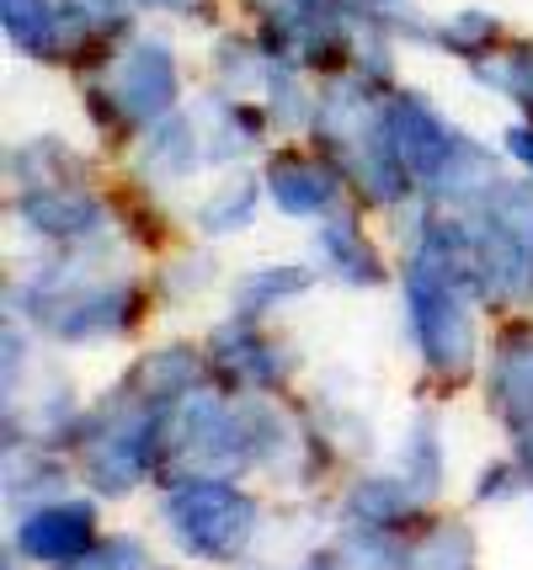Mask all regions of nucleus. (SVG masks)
<instances>
[{
	"mask_svg": "<svg viewBox=\"0 0 533 570\" xmlns=\"http://www.w3.org/2000/svg\"><path fill=\"white\" fill-rule=\"evenodd\" d=\"M512 438V459H517V470H523V480H529V491H533V416L517 432H507Z\"/></svg>",
	"mask_w": 533,
	"mask_h": 570,
	"instance_id": "nucleus-21",
	"label": "nucleus"
},
{
	"mask_svg": "<svg viewBox=\"0 0 533 570\" xmlns=\"http://www.w3.org/2000/svg\"><path fill=\"white\" fill-rule=\"evenodd\" d=\"M204 384H208L204 347H193V342H166V347L134 357L128 373L112 384V390H118L128 405H139V411H171L177 400L198 395Z\"/></svg>",
	"mask_w": 533,
	"mask_h": 570,
	"instance_id": "nucleus-6",
	"label": "nucleus"
},
{
	"mask_svg": "<svg viewBox=\"0 0 533 570\" xmlns=\"http://www.w3.org/2000/svg\"><path fill=\"white\" fill-rule=\"evenodd\" d=\"M204 357L208 390L219 395H288V379L299 368V352L288 342H273L267 331H256V321H235V315L214 325Z\"/></svg>",
	"mask_w": 533,
	"mask_h": 570,
	"instance_id": "nucleus-5",
	"label": "nucleus"
},
{
	"mask_svg": "<svg viewBox=\"0 0 533 570\" xmlns=\"http://www.w3.org/2000/svg\"><path fill=\"white\" fill-rule=\"evenodd\" d=\"M251 203H256V193L246 181H240V187H225V193L204 208V229H214V235H219V229H246V224H251Z\"/></svg>",
	"mask_w": 533,
	"mask_h": 570,
	"instance_id": "nucleus-19",
	"label": "nucleus"
},
{
	"mask_svg": "<svg viewBox=\"0 0 533 570\" xmlns=\"http://www.w3.org/2000/svg\"><path fill=\"white\" fill-rule=\"evenodd\" d=\"M470 288L464 277L448 273L443 262H432L422 250H411L406 262V321L411 342L422 357V373L443 395H454L458 384H470V373L481 363V331L470 315Z\"/></svg>",
	"mask_w": 533,
	"mask_h": 570,
	"instance_id": "nucleus-1",
	"label": "nucleus"
},
{
	"mask_svg": "<svg viewBox=\"0 0 533 570\" xmlns=\"http://www.w3.org/2000/svg\"><path fill=\"white\" fill-rule=\"evenodd\" d=\"M22 214L43 235H59V240H86V235H97L102 229V208L91 198H80V193H43V198H27L22 203Z\"/></svg>",
	"mask_w": 533,
	"mask_h": 570,
	"instance_id": "nucleus-14",
	"label": "nucleus"
},
{
	"mask_svg": "<svg viewBox=\"0 0 533 570\" xmlns=\"http://www.w3.org/2000/svg\"><path fill=\"white\" fill-rule=\"evenodd\" d=\"M145 309H150V298L128 277H118V283H76L65 273H49L27 288V315L38 321V331H49L65 347H91V342L128 336L145 321Z\"/></svg>",
	"mask_w": 533,
	"mask_h": 570,
	"instance_id": "nucleus-3",
	"label": "nucleus"
},
{
	"mask_svg": "<svg viewBox=\"0 0 533 570\" xmlns=\"http://www.w3.org/2000/svg\"><path fill=\"white\" fill-rule=\"evenodd\" d=\"M401 474L416 497L437 501L443 480H448V453H443V422L437 411H416V422L406 426V443H401Z\"/></svg>",
	"mask_w": 533,
	"mask_h": 570,
	"instance_id": "nucleus-12",
	"label": "nucleus"
},
{
	"mask_svg": "<svg viewBox=\"0 0 533 570\" xmlns=\"http://www.w3.org/2000/svg\"><path fill=\"white\" fill-rule=\"evenodd\" d=\"M76 570H155L150 549L145 539H134V533H102V544L91 549Z\"/></svg>",
	"mask_w": 533,
	"mask_h": 570,
	"instance_id": "nucleus-17",
	"label": "nucleus"
},
{
	"mask_svg": "<svg viewBox=\"0 0 533 570\" xmlns=\"http://www.w3.org/2000/svg\"><path fill=\"white\" fill-rule=\"evenodd\" d=\"M97 544H102V497H53L22 507L6 533V549L38 570H76Z\"/></svg>",
	"mask_w": 533,
	"mask_h": 570,
	"instance_id": "nucleus-4",
	"label": "nucleus"
},
{
	"mask_svg": "<svg viewBox=\"0 0 533 570\" xmlns=\"http://www.w3.org/2000/svg\"><path fill=\"white\" fill-rule=\"evenodd\" d=\"M529 491V480H523V470H517V459H491V464H481V474H475V501H512Z\"/></svg>",
	"mask_w": 533,
	"mask_h": 570,
	"instance_id": "nucleus-18",
	"label": "nucleus"
},
{
	"mask_svg": "<svg viewBox=\"0 0 533 570\" xmlns=\"http://www.w3.org/2000/svg\"><path fill=\"white\" fill-rule=\"evenodd\" d=\"M320 256H326V267L342 283H379L384 277L379 256H374V246L363 240V229L353 219H330L320 229Z\"/></svg>",
	"mask_w": 533,
	"mask_h": 570,
	"instance_id": "nucleus-15",
	"label": "nucleus"
},
{
	"mask_svg": "<svg viewBox=\"0 0 533 570\" xmlns=\"http://www.w3.org/2000/svg\"><path fill=\"white\" fill-rule=\"evenodd\" d=\"M171 97H177V65H171V53L160 49V43L134 49V59L118 75V101L145 124V118H160L171 107Z\"/></svg>",
	"mask_w": 533,
	"mask_h": 570,
	"instance_id": "nucleus-10",
	"label": "nucleus"
},
{
	"mask_svg": "<svg viewBox=\"0 0 533 570\" xmlns=\"http://www.w3.org/2000/svg\"><path fill=\"white\" fill-rule=\"evenodd\" d=\"M485 411L507 432L533 416V321H512L496 331L485 368Z\"/></svg>",
	"mask_w": 533,
	"mask_h": 570,
	"instance_id": "nucleus-7",
	"label": "nucleus"
},
{
	"mask_svg": "<svg viewBox=\"0 0 533 570\" xmlns=\"http://www.w3.org/2000/svg\"><path fill=\"white\" fill-rule=\"evenodd\" d=\"M305 288H309L305 267H261V273H251L235 288V321H261L267 309H278L283 298L305 294Z\"/></svg>",
	"mask_w": 533,
	"mask_h": 570,
	"instance_id": "nucleus-16",
	"label": "nucleus"
},
{
	"mask_svg": "<svg viewBox=\"0 0 533 570\" xmlns=\"http://www.w3.org/2000/svg\"><path fill=\"white\" fill-rule=\"evenodd\" d=\"M512 155H517V160H523V166L533 171V124L512 128Z\"/></svg>",
	"mask_w": 533,
	"mask_h": 570,
	"instance_id": "nucleus-22",
	"label": "nucleus"
},
{
	"mask_svg": "<svg viewBox=\"0 0 533 570\" xmlns=\"http://www.w3.org/2000/svg\"><path fill=\"white\" fill-rule=\"evenodd\" d=\"M17 566H22V560H17V554H11V549H6V566H0V570H17Z\"/></svg>",
	"mask_w": 533,
	"mask_h": 570,
	"instance_id": "nucleus-23",
	"label": "nucleus"
},
{
	"mask_svg": "<svg viewBox=\"0 0 533 570\" xmlns=\"http://www.w3.org/2000/svg\"><path fill=\"white\" fill-rule=\"evenodd\" d=\"M65 485H70V464H65V453H53L43 443H17L6 448V501L17 507H38V501H53L65 497Z\"/></svg>",
	"mask_w": 533,
	"mask_h": 570,
	"instance_id": "nucleus-11",
	"label": "nucleus"
},
{
	"mask_svg": "<svg viewBox=\"0 0 533 570\" xmlns=\"http://www.w3.org/2000/svg\"><path fill=\"white\" fill-rule=\"evenodd\" d=\"M160 528L198 566H240L261 533V501L229 474H193L160 491Z\"/></svg>",
	"mask_w": 533,
	"mask_h": 570,
	"instance_id": "nucleus-2",
	"label": "nucleus"
},
{
	"mask_svg": "<svg viewBox=\"0 0 533 570\" xmlns=\"http://www.w3.org/2000/svg\"><path fill=\"white\" fill-rule=\"evenodd\" d=\"M443 38H448L458 53H485L491 49V38H496V22H485V17H458Z\"/></svg>",
	"mask_w": 533,
	"mask_h": 570,
	"instance_id": "nucleus-20",
	"label": "nucleus"
},
{
	"mask_svg": "<svg viewBox=\"0 0 533 570\" xmlns=\"http://www.w3.org/2000/svg\"><path fill=\"white\" fill-rule=\"evenodd\" d=\"M481 566V539L464 518L427 512L406 533V570H475Z\"/></svg>",
	"mask_w": 533,
	"mask_h": 570,
	"instance_id": "nucleus-9",
	"label": "nucleus"
},
{
	"mask_svg": "<svg viewBox=\"0 0 533 570\" xmlns=\"http://www.w3.org/2000/svg\"><path fill=\"white\" fill-rule=\"evenodd\" d=\"M267 181H273L278 208L299 214V219L326 214L330 198H336V176H330L320 160H305V155H278V160H273V171H267Z\"/></svg>",
	"mask_w": 533,
	"mask_h": 570,
	"instance_id": "nucleus-13",
	"label": "nucleus"
},
{
	"mask_svg": "<svg viewBox=\"0 0 533 570\" xmlns=\"http://www.w3.org/2000/svg\"><path fill=\"white\" fill-rule=\"evenodd\" d=\"M155 570H171V566H155Z\"/></svg>",
	"mask_w": 533,
	"mask_h": 570,
	"instance_id": "nucleus-24",
	"label": "nucleus"
},
{
	"mask_svg": "<svg viewBox=\"0 0 533 570\" xmlns=\"http://www.w3.org/2000/svg\"><path fill=\"white\" fill-rule=\"evenodd\" d=\"M432 507L406 485V474H357L336 501V518L347 528H374V533H411Z\"/></svg>",
	"mask_w": 533,
	"mask_h": 570,
	"instance_id": "nucleus-8",
	"label": "nucleus"
}]
</instances>
